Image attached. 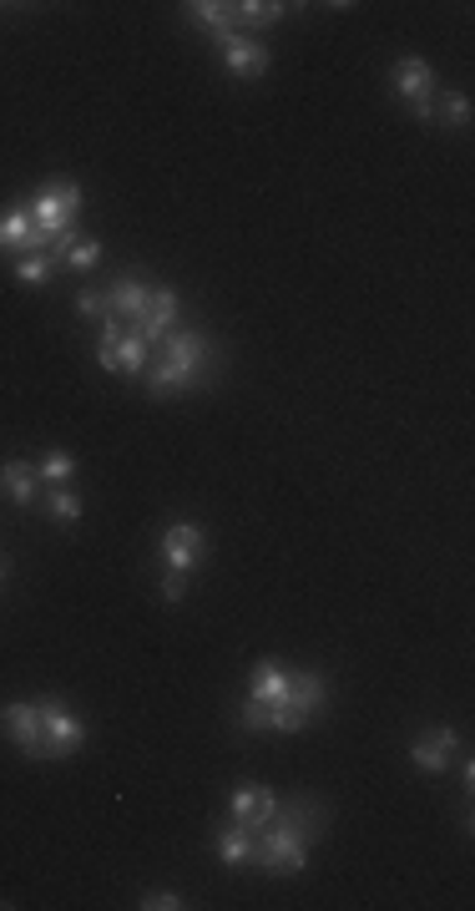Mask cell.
<instances>
[{
    "mask_svg": "<svg viewBox=\"0 0 475 911\" xmlns=\"http://www.w3.org/2000/svg\"><path fill=\"white\" fill-rule=\"evenodd\" d=\"M329 825V810L314 795H299L283 806V820H268L264 835L253 841V866L268 876H299L309 866V841H318Z\"/></svg>",
    "mask_w": 475,
    "mask_h": 911,
    "instance_id": "6da1fadb",
    "label": "cell"
},
{
    "mask_svg": "<svg viewBox=\"0 0 475 911\" xmlns=\"http://www.w3.org/2000/svg\"><path fill=\"white\" fill-rule=\"evenodd\" d=\"M158 350H162L158 365L147 371V390H152L158 400L187 396V390L208 385V365H218V344H212L202 330H172Z\"/></svg>",
    "mask_w": 475,
    "mask_h": 911,
    "instance_id": "7a4b0ae2",
    "label": "cell"
},
{
    "mask_svg": "<svg viewBox=\"0 0 475 911\" xmlns=\"http://www.w3.org/2000/svg\"><path fill=\"white\" fill-rule=\"evenodd\" d=\"M81 203H86V193H81L77 183H46L36 193V198L26 203L31 208V224H36V234L51 243L56 234H67V228H77V213Z\"/></svg>",
    "mask_w": 475,
    "mask_h": 911,
    "instance_id": "3957f363",
    "label": "cell"
},
{
    "mask_svg": "<svg viewBox=\"0 0 475 911\" xmlns=\"http://www.w3.org/2000/svg\"><path fill=\"white\" fill-rule=\"evenodd\" d=\"M86 744V725L61 699H40V760H67Z\"/></svg>",
    "mask_w": 475,
    "mask_h": 911,
    "instance_id": "277c9868",
    "label": "cell"
},
{
    "mask_svg": "<svg viewBox=\"0 0 475 911\" xmlns=\"http://www.w3.org/2000/svg\"><path fill=\"white\" fill-rule=\"evenodd\" d=\"M158 557L167 562V572H193L208 557V532L198 522H172V527H162Z\"/></svg>",
    "mask_w": 475,
    "mask_h": 911,
    "instance_id": "5b68a950",
    "label": "cell"
},
{
    "mask_svg": "<svg viewBox=\"0 0 475 911\" xmlns=\"http://www.w3.org/2000/svg\"><path fill=\"white\" fill-rule=\"evenodd\" d=\"M172 330H177V289L162 284V289H152V299H147L142 315L132 319V334L142 344H162Z\"/></svg>",
    "mask_w": 475,
    "mask_h": 911,
    "instance_id": "8992f818",
    "label": "cell"
},
{
    "mask_svg": "<svg viewBox=\"0 0 475 911\" xmlns=\"http://www.w3.org/2000/svg\"><path fill=\"white\" fill-rule=\"evenodd\" d=\"M152 289H158V284H147V274H137V269H132V274H117V278H112V289H102L106 319H127V324H132V319L147 309Z\"/></svg>",
    "mask_w": 475,
    "mask_h": 911,
    "instance_id": "52a82bcc",
    "label": "cell"
},
{
    "mask_svg": "<svg viewBox=\"0 0 475 911\" xmlns=\"http://www.w3.org/2000/svg\"><path fill=\"white\" fill-rule=\"evenodd\" d=\"M0 729L11 735V744L26 754V760H40V704H31V699L5 704V709H0Z\"/></svg>",
    "mask_w": 475,
    "mask_h": 911,
    "instance_id": "ba28073f",
    "label": "cell"
},
{
    "mask_svg": "<svg viewBox=\"0 0 475 911\" xmlns=\"http://www.w3.org/2000/svg\"><path fill=\"white\" fill-rule=\"evenodd\" d=\"M243 704H253V709H293V699H289V669H278L274 659H258V669H253V679H248V699ZM304 714V709H299Z\"/></svg>",
    "mask_w": 475,
    "mask_h": 911,
    "instance_id": "9c48e42d",
    "label": "cell"
},
{
    "mask_svg": "<svg viewBox=\"0 0 475 911\" xmlns=\"http://www.w3.org/2000/svg\"><path fill=\"white\" fill-rule=\"evenodd\" d=\"M390 87H395L399 102L420 106V102H436V71H430V61H420V56H405V61H395V71H390Z\"/></svg>",
    "mask_w": 475,
    "mask_h": 911,
    "instance_id": "30bf717a",
    "label": "cell"
},
{
    "mask_svg": "<svg viewBox=\"0 0 475 911\" xmlns=\"http://www.w3.org/2000/svg\"><path fill=\"white\" fill-rule=\"evenodd\" d=\"M218 46H223V61L233 77H264L268 71V46L264 41H253L248 31H228V36H218Z\"/></svg>",
    "mask_w": 475,
    "mask_h": 911,
    "instance_id": "8fae6325",
    "label": "cell"
},
{
    "mask_svg": "<svg viewBox=\"0 0 475 911\" xmlns=\"http://www.w3.org/2000/svg\"><path fill=\"white\" fill-rule=\"evenodd\" d=\"M228 816H233L238 825H248V831H264L268 820H278V795L268 790V785L233 790V800H228Z\"/></svg>",
    "mask_w": 475,
    "mask_h": 911,
    "instance_id": "7c38bea8",
    "label": "cell"
},
{
    "mask_svg": "<svg viewBox=\"0 0 475 911\" xmlns=\"http://www.w3.org/2000/svg\"><path fill=\"white\" fill-rule=\"evenodd\" d=\"M455 750H461V735L445 729V725H436V729H425L420 740L409 744V760H415L420 770H430V775H440V770H450Z\"/></svg>",
    "mask_w": 475,
    "mask_h": 911,
    "instance_id": "4fadbf2b",
    "label": "cell"
},
{
    "mask_svg": "<svg viewBox=\"0 0 475 911\" xmlns=\"http://www.w3.org/2000/svg\"><path fill=\"white\" fill-rule=\"evenodd\" d=\"M0 249H15V253H46V238L36 234L31 224V208L26 203H11L0 213Z\"/></svg>",
    "mask_w": 475,
    "mask_h": 911,
    "instance_id": "5bb4252c",
    "label": "cell"
},
{
    "mask_svg": "<svg viewBox=\"0 0 475 911\" xmlns=\"http://www.w3.org/2000/svg\"><path fill=\"white\" fill-rule=\"evenodd\" d=\"M0 491H5L15 506H31L40 491V471L31 462H5L0 466Z\"/></svg>",
    "mask_w": 475,
    "mask_h": 911,
    "instance_id": "9a60e30c",
    "label": "cell"
},
{
    "mask_svg": "<svg viewBox=\"0 0 475 911\" xmlns=\"http://www.w3.org/2000/svg\"><path fill=\"white\" fill-rule=\"evenodd\" d=\"M147 350H152V344H142L132 330H121L117 334V350H112V365H106V371L121 375V380H137V375L147 371Z\"/></svg>",
    "mask_w": 475,
    "mask_h": 911,
    "instance_id": "2e32d148",
    "label": "cell"
},
{
    "mask_svg": "<svg viewBox=\"0 0 475 911\" xmlns=\"http://www.w3.org/2000/svg\"><path fill=\"white\" fill-rule=\"evenodd\" d=\"M187 21L202 31H212V36H228V31H238V11L233 5H218V0H193V5H183Z\"/></svg>",
    "mask_w": 475,
    "mask_h": 911,
    "instance_id": "e0dca14e",
    "label": "cell"
},
{
    "mask_svg": "<svg viewBox=\"0 0 475 911\" xmlns=\"http://www.w3.org/2000/svg\"><path fill=\"white\" fill-rule=\"evenodd\" d=\"M218 861L223 866H253V835H248V825H228V831H218Z\"/></svg>",
    "mask_w": 475,
    "mask_h": 911,
    "instance_id": "ac0fdd59",
    "label": "cell"
},
{
    "mask_svg": "<svg viewBox=\"0 0 475 911\" xmlns=\"http://www.w3.org/2000/svg\"><path fill=\"white\" fill-rule=\"evenodd\" d=\"M289 699H293V709L318 714L324 704H329V684H324L318 674H289Z\"/></svg>",
    "mask_w": 475,
    "mask_h": 911,
    "instance_id": "d6986e66",
    "label": "cell"
},
{
    "mask_svg": "<svg viewBox=\"0 0 475 911\" xmlns=\"http://www.w3.org/2000/svg\"><path fill=\"white\" fill-rule=\"evenodd\" d=\"M56 269H61V259H51V253H21L15 259V278L21 284H51Z\"/></svg>",
    "mask_w": 475,
    "mask_h": 911,
    "instance_id": "ffe728a7",
    "label": "cell"
},
{
    "mask_svg": "<svg viewBox=\"0 0 475 911\" xmlns=\"http://www.w3.org/2000/svg\"><path fill=\"white\" fill-rule=\"evenodd\" d=\"M436 122H440V127H450V133H465V127H471V96L450 92L445 102H436Z\"/></svg>",
    "mask_w": 475,
    "mask_h": 911,
    "instance_id": "44dd1931",
    "label": "cell"
},
{
    "mask_svg": "<svg viewBox=\"0 0 475 911\" xmlns=\"http://www.w3.org/2000/svg\"><path fill=\"white\" fill-rule=\"evenodd\" d=\"M36 471H40V481H56V487H61L67 476H77V456H71V451H46L36 462Z\"/></svg>",
    "mask_w": 475,
    "mask_h": 911,
    "instance_id": "7402d4cb",
    "label": "cell"
},
{
    "mask_svg": "<svg viewBox=\"0 0 475 911\" xmlns=\"http://www.w3.org/2000/svg\"><path fill=\"white\" fill-rule=\"evenodd\" d=\"M61 264L67 269H96L102 264V243H96V238H77V243L61 253Z\"/></svg>",
    "mask_w": 475,
    "mask_h": 911,
    "instance_id": "603a6c76",
    "label": "cell"
},
{
    "mask_svg": "<svg viewBox=\"0 0 475 911\" xmlns=\"http://www.w3.org/2000/svg\"><path fill=\"white\" fill-rule=\"evenodd\" d=\"M46 506H51L56 522H81V497H77V491H67V487H56L51 497H46Z\"/></svg>",
    "mask_w": 475,
    "mask_h": 911,
    "instance_id": "cb8c5ba5",
    "label": "cell"
},
{
    "mask_svg": "<svg viewBox=\"0 0 475 911\" xmlns=\"http://www.w3.org/2000/svg\"><path fill=\"white\" fill-rule=\"evenodd\" d=\"M77 315H86V319H106V299H102V289H81V294H77Z\"/></svg>",
    "mask_w": 475,
    "mask_h": 911,
    "instance_id": "d4e9b609",
    "label": "cell"
},
{
    "mask_svg": "<svg viewBox=\"0 0 475 911\" xmlns=\"http://www.w3.org/2000/svg\"><path fill=\"white\" fill-rule=\"evenodd\" d=\"M142 907H147V911H177L183 901L172 897V891H147V897H142Z\"/></svg>",
    "mask_w": 475,
    "mask_h": 911,
    "instance_id": "484cf974",
    "label": "cell"
},
{
    "mask_svg": "<svg viewBox=\"0 0 475 911\" xmlns=\"http://www.w3.org/2000/svg\"><path fill=\"white\" fill-rule=\"evenodd\" d=\"M183 593H187V572H167V578H162V597H167V603H177Z\"/></svg>",
    "mask_w": 475,
    "mask_h": 911,
    "instance_id": "4316f807",
    "label": "cell"
},
{
    "mask_svg": "<svg viewBox=\"0 0 475 911\" xmlns=\"http://www.w3.org/2000/svg\"><path fill=\"white\" fill-rule=\"evenodd\" d=\"M0 578H5V562H0Z\"/></svg>",
    "mask_w": 475,
    "mask_h": 911,
    "instance_id": "83f0119b",
    "label": "cell"
}]
</instances>
